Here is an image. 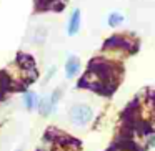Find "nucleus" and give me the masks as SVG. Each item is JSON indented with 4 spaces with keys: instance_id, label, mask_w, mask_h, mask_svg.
<instances>
[{
    "instance_id": "f257e3e1",
    "label": "nucleus",
    "mask_w": 155,
    "mask_h": 151,
    "mask_svg": "<svg viewBox=\"0 0 155 151\" xmlns=\"http://www.w3.org/2000/svg\"><path fill=\"white\" fill-rule=\"evenodd\" d=\"M68 116H70V121L74 124H77V126H85V124H88L92 121L94 111H92V108L88 106V105L78 103V105H74V106L70 108Z\"/></svg>"
},
{
    "instance_id": "f03ea898",
    "label": "nucleus",
    "mask_w": 155,
    "mask_h": 151,
    "mask_svg": "<svg viewBox=\"0 0 155 151\" xmlns=\"http://www.w3.org/2000/svg\"><path fill=\"white\" fill-rule=\"evenodd\" d=\"M80 22H82L80 10H78V8H74L70 18H68V25H67V33L70 35V37H74V35L78 33V30H80Z\"/></svg>"
},
{
    "instance_id": "7ed1b4c3",
    "label": "nucleus",
    "mask_w": 155,
    "mask_h": 151,
    "mask_svg": "<svg viewBox=\"0 0 155 151\" xmlns=\"http://www.w3.org/2000/svg\"><path fill=\"white\" fill-rule=\"evenodd\" d=\"M80 71V60H78L75 55H70L65 61V77L67 78H74L78 75Z\"/></svg>"
},
{
    "instance_id": "20e7f679",
    "label": "nucleus",
    "mask_w": 155,
    "mask_h": 151,
    "mask_svg": "<svg viewBox=\"0 0 155 151\" xmlns=\"http://www.w3.org/2000/svg\"><path fill=\"white\" fill-rule=\"evenodd\" d=\"M37 110H38V113H40L42 116H48V115L54 113V110H55V103H54V100H52L50 95H48V96L40 98Z\"/></svg>"
},
{
    "instance_id": "39448f33",
    "label": "nucleus",
    "mask_w": 155,
    "mask_h": 151,
    "mask_svg": "<svg viewBox=\"0 0 155 151\" xmlns=\"http://www.w3.org/2000/svg\"><path fill=\"white\" fill-rule=\"evenodd\" d=\"M38 96H37V93H34V91H27V93L24 95V106L27 108L28 111H32L34 108H37L38 106Z\"/></svg>"
},
{
    "instance_id": "423d86ee",
    "label": "nucleus",
    "mask_w": 155,
    "mask_h": 151,
    "mask_svg": "<svg viewBox=\"0 0 155 151\" xmlns=\"http://www.w3.org/2000/svg\"><path fill=\"white\" fill-rule=\"evenodd\" d=\"M122 22H124V15H122L120 12H112V14L108 15V18H107V24L110 25V27H117V25H120Z\"/></svg>"
},
{
    "instance_id": "0eeeda50",
    "label": "nucleus",
    "mask_w": 155,
    "mask_h": 151,
    "mask_svg": "<svg viewBox=\"0 0 155 151\" xmlns=\"http://www.w3.org/2000/svg\"><path fill=\"white\" fill-rule=\"evenodd\" d=\"M50 96H52V100H54V103L57 105V101L60 100V96H62V90H58V88H57V90H55L54 93L50 95Z\"/></svg>"
}]
</instances>
